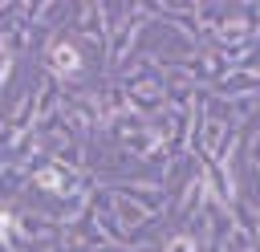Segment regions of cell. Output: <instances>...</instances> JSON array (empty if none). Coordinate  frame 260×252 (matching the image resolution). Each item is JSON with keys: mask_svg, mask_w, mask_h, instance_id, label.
I'll use <instances>...</instances> for the list:
<instances>
[{"mask_svg": "<svg viewBox=\"0 0 260 252\" xmlns=\"http://www.w3.org/2000/svg\"><path fill=\"white\" fill-rule=\"evenodd\" d=\"M57 61H69V69H77V53L73 49H57Z\"/></svg>", "mask_w": 260, "mask_h": 252, "instance_id": "1", "label": "cell"}]
</instances>
